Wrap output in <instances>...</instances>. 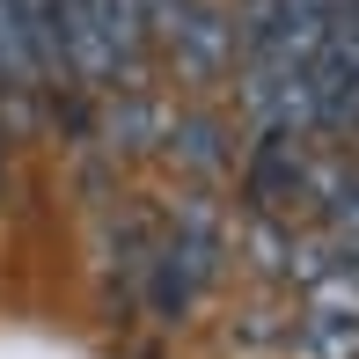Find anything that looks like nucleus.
<instances>
[{
	"mask_svg": "<svg viewBox=\"0 0 359 359\" xmlns=\"http://www.w3.org/2000/svg\"><path fill=\"white\" fill-rule=\"evenodd\" d=\"M176 154H184L191 169H220V133L213 125H184V133H176Z\"/></svg>",
	"mask_w": 359,
	"mask_h": 359,
	"instance_id": "0eeeda50",
	"label": "nucleus"
},
{
	"mask_svg": "<svg viewBox=\"0 0 359 359\" xmlns=\"http://www.w3.org/2000/svg\"><path fill=\"white\" fill-rule=\"evenodd\" d=\"M29 88H44V74H37V59H29L15 0H0V95H29Z\"/></svg>",
	"mask_w": 359,
	"mask_h": 359,
	"instance_id": "39448f33",
	"label": "nucleus"
},
{
	"mask_svg": "<svg viewBox=\"0 0 359 359\" xmlns=\"http://www.w3.org/2000/svg\"><path fill=\"white\" fill-rule=\"evenodd\" d=\"M301 184H308V154H301V140H293V133H264V140H257V154H250V198L271 213V205L293 198Z\"/></svg>",
	"mask_w": 359,
	"mask_h": 359,
	"instance_id": "f03ea898",
	"label": "nucleus"
},
{
	"mask_svg": "<svg viewBox=\"0 0 359 359\" xmlns=\"http://www.w3.org/2000/svg\"><path fill=\"white\" fill-rule=\"evenodd\" d=\"M22 15V37H29V59H37L44 81H67V29H59V0H15Z\"/></svg>",
	"mask_w": 359,
	"mask_h": 359,
	"instance_id": "20e7f679",
	"label": "nucleus"
},
{
	"mask_svg": "<svg viewBox=\"0 0 359 359\" xmlns=\"http://www.w3.org/2000/svg\"><path fill=\"white\" fill-rule=\"evenodd\" d=\"M213 271H220V213L205 198H184L176 235L154 250V279H147V308H154V323H184Z\"/></svg>",
	"mask_w": 359,
	"mask_h": 359,
	"instance_id": "f257e3e1",
	"label": "nucleus"
},
{
	"mask_svg": "<svg viewBox=\"0 0 359 359\" xmlns=\"http://www.w3.org/2000/svg\"><path fill=\"white\" fill-rule=\"evenodd\" d=\"M176 52H184V67L191 74H213L220 59H227V44H235V22H227L220 8H205V0H191L184 8V22H176Z\"/></svg>",
	"mask_w": 359,
	"mask_h": 359,
	"instance_id": "7ed1b4c3",
	"label": "nucleus"
},
{
	"mask_svg": "<svg viewBox=\"0 0 359 359\" xmlns=\"http://www.w3.org/2000/svg\"><path fill=\"white\" fill-rule=\"evenodd\" d=\"M308 352L316 359H359V316H308Z\"/></svg>",
	"mask_w": 359,
	"mask_h": 359,
	"instance_id": "423d86ee",
	"label": "nucleus"
}]
</instances>
